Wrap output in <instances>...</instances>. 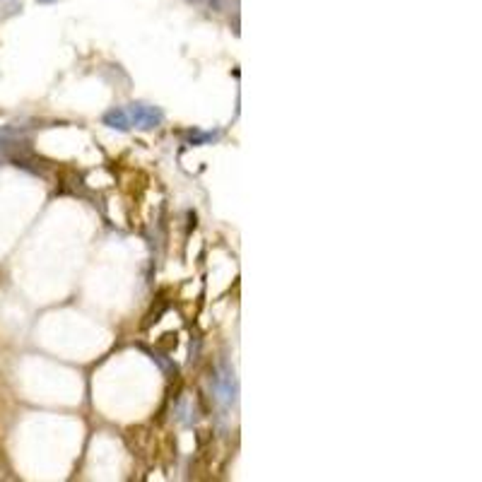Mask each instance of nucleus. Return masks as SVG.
Returning a JSON list of instances; mask_svg holds the SVG:
<instances>
[{"label": "nucleus", "mask_w": 482, "mask_h": 482, "mask_svg": "<svg viewBox=\"0 0 482 482\" xmlns=\"http://www.w3.org/2000/svg\"><path fill=\"white\" fill-rule=\"evenodd\" d=\"M126 111L131 116L133 126L142 128V131H152V128H157L164 121V113L157 106H152V104H142V102L128 104Z\"/></svg>", "instance_id": "1"}, {"label": "nucleus", "mask_w": 482, "mask_h": 482, "mask_svg": "<svg viewBox=\"0 0 482 482\" xmlns=\"http://www.w3.org/2000/svg\"><path fill=\"white\" fill-rule=\"evenodd\" d=\"M212 389H215V396L217 400L222 402L225 407L234 405L237 400V379H234V371L230 367H220V371L215 374L212 379Z\"/></svg>", "instance_id": "2"}, {"label": "nucleus", "mask_w": 482, "mask_h": 482, "mask_svg": "<svg viewBox=\"0 0 482 482\" xmlns=\"http://www.w3.org/2000/svg\"><path fill=\"white\" fill-rule=\"evenodd\" d=\"M104 126L113 128V131L128 133V131H131V128H133V123H131V116H128L126 109L116 106V109H111V111L104 113Z\"/></svg>", "instance_id": "3"}, {"label": "nucleus", "mask_w": 482, "mask_h": 482, "mask_svg": "<svg viewBox=\"0 0 482 482\" xmlns=\"http://www.w3.org/2000/svg\"><path fill=\"white\" fill-rule=\"evenodd\" d=\"M39 5H53V3H58V0H37Z\"/></svg>", "instance_id": "4"}]
</instances>
